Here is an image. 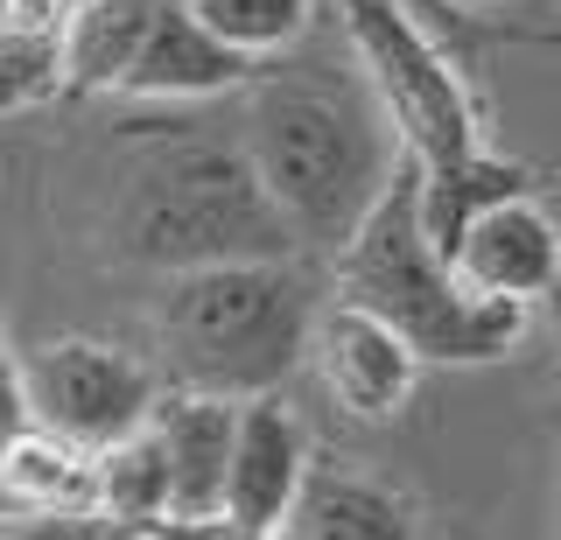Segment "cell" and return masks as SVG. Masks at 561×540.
<instances>
[{"label":"cell","mask_w":561,"mask_h":540,"mask_svg":"<svg viewBox=\"0 0 561 540\" xmlns=\"http://www.w3.org/2000/svg\"><path fill=\"white\" fill-rule=\"evenodd\" d=\"M245 154L302 253L337 260L400 169V134L373 84L344 71H267L245 84Z\"/></svg>","instance_id":"obj_1"},{"label":"cell","mask_w":561,"mask_h":540,"mask_svg":"<svg viewBox=\"0 0 561 540\" xmlns=\"http://www.w3.org/2000/svg\"><path fill=\"white\" fill-rule=\"evenodd\" d=\"M0 513H99V457L43 422L0 435Z\"/></svg>","instance_id":"obj_12"},{"label":"cell","mask_w":561,"mask_h":540,"mask_svg":"<svg viewBox=\"0 0 561 540\" xmlns=\"http://www.w3.org/2000/svg\"><path fill=\"white\" fill-rule=\"evenodd\" d=\"M330 288L344 302L386 317L421 352V365H499L526 344V309L470 295L456 282L449 253L428 239L414 154H400V169L386 183V197L373 204V218L330 260Z\"/></svg>","instance_id":"obj_3"},{"label":"cell","mask_w":561,"mask_h":540,"mask_svg":"<svg viewBox=\"0 0 561 540\" xmlns=\"http://www.w3.org/2000/svg\"><path fill=\"white\" fill-rule=\"evenodd\" d=\"M140 540H154V533H140Z\"/></svg>","instance_id":"obj_23"},{"label":"cell","mask_w":561,"mask_h":540,"mask_svg":"<svg viewBox=\"0 0 561 540\" xmlns=\"http://www.w3.org/2000/svg\"><path fill=\"white\" fill-rule=\"evenodd\" d=\"M0 540H140L113 513H0Z\"/></svg>","instance_id":"obj_19"},{"label":"cell","mask_w":561,"mask_h":540,"mask_svg":"<svg viewBox=\"0 0 561 540\" xmlns=\"http://www.w3.org/2000/svg\"><path fill=\"white\" fill-rule=\"evenodd\" d=\"M309 428L280 393L239 400V443H232V478H225V519L260 533H280L309 492Z\"/></svg>","instance_id":"obj_9"},{"label":"cell","mask_w":561,"mask_h":540,"mask_svg":"<svg viewBox=\"0 0 561 540\" xmlns=\"http://www.w3.org/2000/svg\"><path fill=\"white\" fill-rule=\"evenodd\" d=\"M70 14L78 0H0V113L70 92Z\"/></svg>","instance_id":"obj_13"},{"label":"cell","mask_w":561,"mask_h":540,"mask_svg":"<svg viewBox=\"0 0 561 540\" xmlns=\"http://www.w3.org/2000/svg\"><path fill=\"white\" fill-rule=\"evenodd\" d=\"M449 8H470V14H484V8H505V0H449Z\"/></svg>","instance_id":"obj_22"},{"label":"cell","mask_w":561,"mask_h":540,"mask_svg":"<svg viewBox=\"0 0 561 540\" xmlns=\"http://www.w3.org/2000/svg\"><path fill=\"white\" fill-rule=\"evenodd\" d=\"M526 189H534V169L505 162V154H478V162H463V169H421V218H428V239L449 253L456 232H463L484 204L526 197Z\"/></svg>","instance_id":"obj_16"},{"label":"cell","mask_w":561,"mask_h":540,"mask_svg":"<svg viewBox=\"0 0 561 540\" xmlns=\"http://www.w3.org/2000/svg\"><path fill=\"white\" fill-rule=\"evenodd\" d=\"M154 540H280V533H260V527H239V519H162V527H148Z\"/></svg>","instance_id":"obj_20"},{"label":"cell","mask_w":561,"mask_h":540,"mask_svg":"<svg viewBox=\"0 0 561 540\" xmlns=\"http://www.w3.org/2000/svg\"><path fill=\"white\" fill-rule=\"evenodd\" d=\"M337 22H344L351 64L365 71L400 148L421 169H463L478 154H491L463 71L443 57V43L421 28L408 0H337Z\"/></svg>","instance_id":"obj_5"},{"label":"cell","mask_w":561,"mask_h":540,"mask_svg":"<svg viewBox=\"0 0 561 540\" xmlns=\"http://www.w3.org/2000/svg\"><path fill=\"white\" fill-rule=\"evenodd\" d=\"M154 400H162V372L154 358H134L99 337H49L43 352L22 358V407L28 422L78 449H113L134 428H148Z\"/></svg>","instance_id":"obj_6"},{"label":"cell","mask_w":561,"mask_h":540,"mask_svg":"<svg viewBox=\"0 0 561 540\" xmlns=\"http://www.w3.org/2000/svg\"><path fill=\"white\" fill-rule=\"evenodd\" d=\"M0 352H8V344H0Z\"/></svg>","instance_id":"obj_24"},{"label":"cell","mask_w":561,"mask_h":540,"mask_svg":"<svg viewBox=\"0 0 561 540\" xmlns=\"http://www.w3.org/2000/svg\"><path fill=\"white\" fill-rule=\"evenodd\" d=\"M148 428L169 463V519H218L225 478H232V443H239V400L162 387Z\"/></svg>","instance_id":"obj_10"},{"label":"cell","mask_w":561,"mask_h":540,"mask_svg":"<svg viewBox=\"0 0 561 540\" xmlns=\"http://www.w3.org/2000/svg\"><path fill=\"white\" fill-rule=\"evenodd\" d=\"M260 78L253 57L225 49L183 0H169L154 14L148 43H140L134 71H127V92L119 99H154V106H183V99H218V92H245Z\"/></svg>","instance_id":"obj_11"},{"label":"cell","mask_w":561,"mask_h":540,"mask_svg":"<svg viewBox=\"0 0 561 540\" xmlns=\"http://www.w3.org/2000/svg\"><path fill=\"white\" fill-rule=\"evenodd\" d=\"M449 267H456V282L470 295H484V302L534 309L561 288V225L534 204V189H526V197H499L456 232Z\"/></svg>","instance_id":"obj_8"},{"label":"cell","mask_w":561,"mask_h":540,"mask_svg":"<svg viewBox=\"0 0 561 540\" xmlns=\"http://www.w3.org/2000/svg\"><path fill=\"white\" fill-rule=\"evenodd\" d=\"M113 246L162 274L225 260H302V239L267 197L245 141H154L113 204Z\"/></svg>","instance_id":"obj_4"},{"label":"cell","mask_w":561,"mask_h":540,"mask_svg":"<svg viewBox=\"0 0 561 540\" xmlns=\"http://www.w3.org/2000/svg\"><path fill=\"white\" fill-rule=\"evenodd\" d=\"M309 365L330 387V400H337L344 414H358V422H393V414L414 400V379H421L414 344L400 337L386 317L344 302V295H330L323 317H316Z\"/></svg>","instance_id":"obj_7"},{"label":"cell","mask_w":561,"mask_h":540,"mask_svg":"<svg viewBox=\"0 0 561 540\" xmlns=\"http://www.w3.org/2000/svg\"><path fill=\"white\" fill-rule=\"evenodd\" d=\"M183 8L197 14L225 49H239V57H253V64L288 57L316 22V0H183Z\"/></svg>","instance_id":"obj_18"},{"label":"cell","mask_w":561,"mask_h":540,"mask_svg":"<svg viewBox=\"0 0 561 540\" xmlns=\"http://www.w3.org/2000/svg\"><path fill=\"white\" fill-rule=\"evenodd\" d=\"M280 540H421L414 505L386 484L358 478V470H309V492L295 505V519L280 527Z\"/></svg>","instance_id":"obj_14"},{"label":"cell","mask_w":561,"mask_h":540,"mask_svg":"<svg viewBox=\"0 0 561 540\" xmlns=\"http://www.w3.org/2000/svg\"><path fill=\"white\" fill-rule=\"evenodd\" d=\"M99 513H113L134 533L169 519V463H162L154 428H134L127 443L99 449Z\"/></svg>","instance_id":"obj_17"},{"label":"cell","mask_w":561,"mask_h":540,"mask_svg":"<svg viewBox=\"0 0 561 540\" xmlns=\"http://www.w3.org/2000/svg\"><path fill=\"white\" fill-rule=\"evenodd\" d=\"M323 302L330 295L302 260H225V267L169 274L148 309L154 372L183 393H280L309 358Z\"/></svg>","instance_id":"obj_2"},{"label":"cell","mask_w":561,"mask_h":540,"mask_svg":"<svg viewBox=\"0 0 561 540\" xmlns=\"http://www.w3.org/2000/svg\"><path fill=\"white\" fill-rule=\"evenodd\" d=\"M169 0H78L70 14V92H127V71Z\"/></svg>","instance_id":"obj_15"},{"label":"cell","mask_w":561,"mask_h":540,"mask_svg":"<svg viewBox=\"0 0 561 540\" xmlns=\"http://www.w3.org/2000/svg\"><path fill=\"white\" fill-rule=\"evenodd\" d=\"M22 422H28V407H22V365L0 352V435L22 428Z\"/></svg>","instance_id":"obj_21"}]
</instances>
